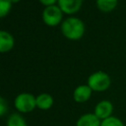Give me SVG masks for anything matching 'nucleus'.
Here are the masks:
<instances>
[{
  "label": "nucleus",
  "instance_id": "nucleus-1",
  "mask_svg": "<svg viewBox=\"0 0 126 126\" xmlns=\"http://www.w3.org/2000/svg\"><path fill=\"white\" fill-rule=\"evenodd\" d=\"M61 31L64 36H66L67 38L77 40L84 35L85 25L80 19L71 17L63 21L61 25Z\"/></svg>",
  "mask_w": 126,
  "mask_h": 126
},
{
  "label": "nucleus",
  "instance_id": "nucleus-2",
  "mask_svg": "<svg viewBox=\"0 0 126 126\" xmlns=\"http://www.w3.org/2000/svg\"><path fill=\"white\" fill-rule=\"evenodd\" d=\"M110 77L102 71L92 74L88 79V86L95 92H103L107 90L110 86Z\"/></svg>",
  "mask_w": 126,
  "mask_h": 126
},
{
  "label": "nucleus",
  "instance_id": "nucleus-3",
  "mask_svg": "<svg viewBox=\"0 0 126 126\" xmlns=\"http://www.w3.org/2000/svg\"><path fill=\"white\" fill-rule=\"evenodd\" d=\"M14 104L18 111L22 113H28L36 107V97H34L32 94L23 93L16 96Z\"/></svg>",
  "mask_w": 126,
  "mask_h": 126
},
{
  "label": "nucleus",
  "instance_id": "nucleus-4",
  "mask_svg": "<svg viewBox=\"0 0 126 126\" xmlns=\"http://www.w3.org/2000/svg\"><path fill=\"white\" fill-rule=\"evenodd\" d=\"M62 10L59 8V6L52 5L48 6L43 10L42 13V19L43 22L50 27L57 26L62 21Z\"/></svg>",
  "mask_w": 126,
  "mask_h": 126
},
{
  "label": "nucleus",
  "instance_id": "nucleus-5",
  "mask_svg": "<svg viewBox=\"0 0 126 126\" xmlns=\"http://www.w3.org/2000/svg\"><path fill=\"white\" fill-rule=\"evenodd\" d=\"M113 111V105L109 100H101L99 101L94 108V114L102 121L111 116Z\"/></svg>",
  "mask_w": 126,
  "mask_h": 126
},
{
  "label": "nucleus",
  "instance_id": "nucleus-6",
  "mask_svg": "<svg viewBox=\"0 0 126 126\" xmlns=\"http://www.w3.org/2000/svg\"><path fill=\"white\" fill-rule=\"evenodd\" d=\"M57 2L63 13L74 14L80 10L83 0H58Z\"/></svg>",
  "mask_w": 126,
  "mask_h": 126
},
{
  "label": "nucleus",
  "instance_id": "nucleus-7",
  "mask_svg": "<svg viewBox=\"0 0 126 126\" xmlns=\"http://www.w3.org/2000/svg\"><path fill=\"white\" fill-rule=\"evenodd\" d=\"M92 92H93V90L88 85H81V86L77 87L74 91V94H73L75 101H77V102L87 101L91 97Z\"/></svg>",
  "mask_w": 126,
  "mask_h": 126
},
{
  "label": "nucleus",
  "instance_id": "nucleus-8",
  "mask_svg": "<svg viewBox=\"0 0 126 126\" xmlns=\"http://www.w3.org/2000/svg\"><path fill=\"white\" fill-rule=\"evenodd\" d=\"M101 120L94 113L83 114L76 122V126H100Z\"/></svg>",
  "mask_w": 126,
  "mask_h": 126
},
{
  "label": "nucleus",
  "instance_id": "nucleus-9",
  "mask_svg": "<svg viewBox=\"0 0 126 126\" xmlns=\"http://www.w3.org/2000/svg\"><path fill=\"white\" fill-rule=\"evenodd\" d=\"M14 46V38L13 36L6 31L0 32V51L6 52L13 48Z\"/></svg>",
  "mask_w": 126,
  "mask_h": 126
},
{
  "label": "nucleus",
  "instance_id": "nucleus-10",
  "mask_svg": "<svg viewBox=\"0 0 126 126\" xmlns=\"http://www.w3.org/2000/svg\"><path fill=\"white\" fill-rule=\"evenodd\" d=\"M53 105V97L49 94H40L36 96V107L47 110Z\"/></svg>",
  "mask_w": 126,
  "mask_h": 126
},
{
  "label": "nucleus",
  "instance_id": "nucleus-11",
  "mask_svg": "<svg viewBox=\"0 0 126 126\" xmlns=\"http://www.w3.org/2000/svg\"><path fill=\"white\" fill-rule=\"evenodd\" d=\"M117 2L118 0H96V5L100 11L110 12L116 7Z\"/></svg>",
  "mask_w": 126,
  "mask_h": 126
},
{
  "label": "nucleus",
  "instance_id": "nucleus-12",
  "mask_svg": "<svg viewBox=\"0 0 126 126\" xmlns=\"http://www.w3.org/2000/svg\"><path fill=\"white\" fill-rule=\"evenodd\" d=\"M7 126H28L25 118L19 113H13L9 116Z\"/></svg>",
  "mask_w": 126,
  "mask_h": 126
},
{
  "label": "nucleus",
  "instance_id": "nucleus-13",
  "mask_svg": "<svg viewBox=\"0 0 126 126\" xmlns=\"http://www.w3.org/2000/svg\"><path fill=\"white\" fill-rule=\"evenodd\" d=\"M100 126H125L124 123L115 116H110L101 121Z\"/></svg>",
  "mask_w": 126,
  "mask_h": 126
},
{
  "label": "nucleus",
  "instance_id": "nucleus-14",
  "mask_svg": "<svg viewBox=\"0 0 126 126\" xmlns=\"http://www.w3.org/2000/svg\"><path fill=\"white\" fill-rule=\"evenodd\" d=\"M12 1L11 0H0V16L4 18L11 10Z\"/></svg>",
  "mask_w": 126,
  "mask_h": 126
},
{
  "label": "nucleus",
  "instance_id": "nucleus-15",
  "mask_svg": "<svg viewBox=\"0 0 126 126\" xmlns=\"http://www.w3.org/2000/svg\"><path fill=\"white\" fill-rule=\"evenodd\" d=\"M8 107H7V102L3 97H0V115L3 116L5 115L6 111H7Z\"/></svg>",
  "mask_w": 126,
  "mask_h": 126
},
{
  "label": "nucleus",
  "instance_id": "nucleus-16",
  "mask_svg": "<svg viewBox=\"0 0 126 126\" xmlns=\"http://www.w3.org/2000/svg\"><path fill=\"white\" fill-rule=\"evenodd\" d=\"M56 1H58V0H39V2H40L41 4H43V5H45L46 7L54 5Z\"/></svg>",
  "mask_w": 126,
  "mask_h": 126
},
{
  "label": "nucleus",
  "instance_id": "nucleus-17",
  "mask_svg": "<svg viewBox=\"0 0 126 126\" xmlns=\"http://www.w3.org/2000/svg\"><path fill=\"white\" fill-rule=\"evenodd\" d=\"M11 1H12V3H18L20 0H11Z\"/></svg>",
  "mask_w": 126,
  "mask_h": 126
}]
</instances>
